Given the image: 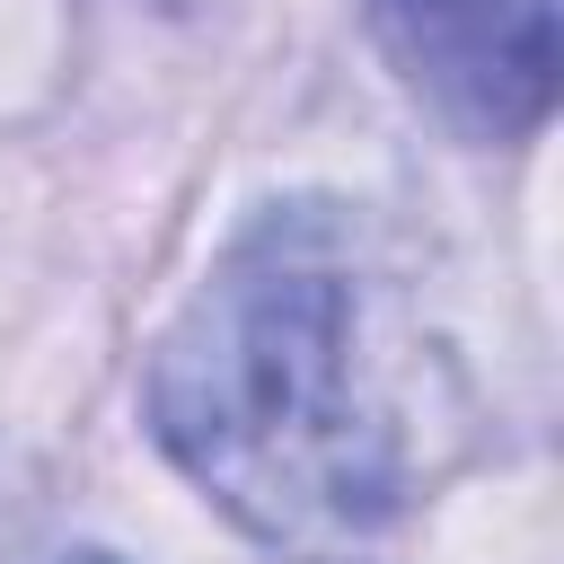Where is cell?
<instances>
[{
	"mask_svg": "<svg viewBox=\"0 0 564 564\" xmlns=\"http://www.w3.org/2000/svg\"><path fill=\"white\" fill-rule=\"evenodd\" d=\"M159 449L264 546L352 555L397 520V441L352 370V264L317 212L247 229L150 361Z\"/></svg>",
	"mask_w": 564,
	"mask_h": 564,
	"instance_id": "obj_1",
	"label": "cell"
},
{
	"mask_svg": "<svg viewBox=\"0 0 564 564\" xmlns=\"http://www.w3.org/2000/svg\"><path fill=\"white\" fill-rule=\"evenodd\" d=\"M370 35L467 141H520L555 106V0H370Z\"/></svg>",
	"mask_w": 564,
	"mask_h": 564,
	"instance_id": "obj_2",
	"label": "cell"
},
{
	"mask_svg": "<svg viewBox=\"0 0 564 564\" xmlns=\"http://www.w3.org/2000/svg\"><path fill=\"white\" fill-rule=\"evenodd\" d=\"M79 564H115V555H79Z\"/></svg>",
	"mask_w": 564,
	"mask_h": 564,
	"instance_id": "obj_3",
	"label": "cell"
}]
</instances>
